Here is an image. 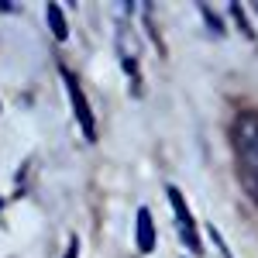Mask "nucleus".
Returning a JSON list of instances; mask_svg holds the SVG:
<instances>
[{
  "instance_id": "39448f33",
  "label": "nucleus",
  "mask_w": 258,
  "mask_h": 258,
  "mask_svg": "<svg viewBox=\"0 0 258 258\" xmlns=\"http://www.w3.org/2000/svg\"><path fill=\"white\" fill-rule=\"evenodd\" d=\"M45 14H48V28H52V35H55L59 41L69 38V24H66V14H62L59 4H48V11H45Z\"/></svg>"
},
{
  "instance_id": "0eeeda50",
  "label": "nucleus",
  "mask_w": 258,
  "mask_h": 258,
  "mask_svg": "<svg viewBox=\"0 0 258 258\" xmlns=\"http://www.w3.org/2000/svg\"><path fill=\"white\" fill-rule=\"evenodd\" d=\"M200 14H203V18H207V24H210V28H214V31H217V35H220V21L214 18V11H210L207 4H200Z\"/></svg>"
},
{
  "instance_id": "9d476101",
  "label": "nucleus",
  "mask_w": 258,
  "mask_h": 258,
  "mask_svg": "<svg viewBox=\"0 0 258 258\" xmlns=\"http://www.w3.org/2000/svg\"><path fill=\"white\" fill-rule=\"evenodd\" d=\"M255 11H258V7H255Z\"/></svg>"
},
{
  "instance_id": "6e6552de",
  "label": "nucleus",
  "mask_w": 258,
  "mask_h": 258,
  "mask_svg": "<svg viewBox=\"0 0 258 258\" xmlns=\"http://www.w3.org/2000/svg\"><path fill=\"white\" fill-rule=\"evenodd\" d=\"M210 238H214V244L220 248V255H224V258H234L231 251H227V244H224V238H220V231H217V227H210Z\"/></svg>"
},
{
  "instance_id": "7ed1b4c3",
  "label": "nucleus",
  "mask_w": 258,
  "mask_h": 258,
  "mask_svg": "<svg viewBox=\"0 0 258 258\" xmlns=\"http://www.w3.org/2000/svg\"><path fill=\"white\" fill-rule=\"evenodd\" d=\"M62 80H66V90H69V100H73V114H76V120H80L83 135L90 141H97V124H93V110H90V103H86V97H83V86L80 80L69 73V69H59Z\"/></svg>"
},
{
  "instance_id": "1a4fd4ad",
  "label": "nucleus",
  "mask_w": 258,
  "mask_h": 258,
  "mask_svg": "<svg viewBox=\"0 0 258 258\" xmlns=\"http://www.w3.org/2000/svg\"><path fill=\"white\" fill-rule=\"evenodd\" d=\"M62 258H80V238H69V248H66Z\"/></svg>"
},
{
  "instance_id": "f03ea898",
  "label": "nucleus",
  "mask_w": 258,
  "mask_h": 258,
  "mask_svg": "<svg viewBox=\"0 0 258 258\" xmlns=\"http://www.w3.org/2000/svg\"><path fill=\"white\" fill-rule=\"evenodd\" d=\"M165 197H169V207H172V214H176L182 244H186L193 255H203V244H200V234H197V220H193V214H189V207H186L182 193H179L176 186H169V189H165Z\"/></svg>"
},
{
  "instance_id": "f257e3e1",
  "label": "nucleus",
  "mask_w": 258,
  "mask_h": 258,
  "mask_svg": "<svg viewBox=\"0 0 258 258\" xmlns=\"http://www.w3.org/2000/svg\"><path fill=\"white\" fill-rule=\"evenodd\" d=\"M231 141H234L241 179H244L248 193L258 200V114H251V110L238 114L234 127H231Z\"/></svg>"
},
{
  "instance_id": "423d86ee",
  "label": "nucleus",
  "mask_w": 258,
  "mask_h": 258,
  "mask_svg": "<svg viewBox=\"0 0 258 258\" xmlns=\"http://www.w3.org/2000/svg\"><path fill=\"white\" fill-rule=\"evenodd\" d=\"M231 14H234V21H238V28L244 31V38H255V31H251L248 18H244V7H241V4H231Z\"/></svg>"
},
{
  "instance_id": "20e7f679",
  "label": "nucleus",
  "mask_w": 258,
  "mask_h": 258,
  "mask_svg": "<svg viewBox=\"0 0 258 258\" xmlns=\"http://www.w3.org/2000/svg\"><path fill=\"white\" fill-rule=\"evenodd\" d=\"M135 238H138V251H155V224H152V214H148V207H141L138 210V231H135Z\"/></svg>"
}]
</instances>
